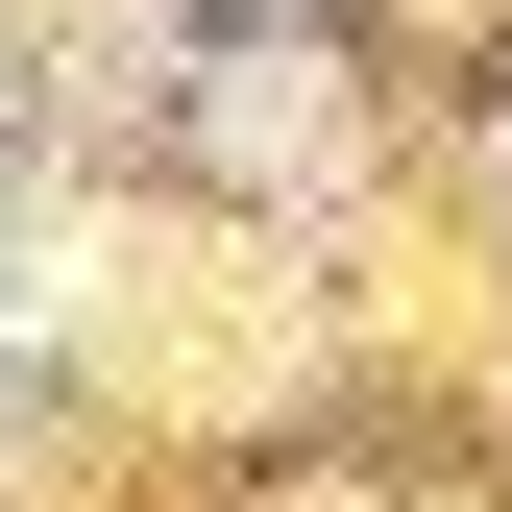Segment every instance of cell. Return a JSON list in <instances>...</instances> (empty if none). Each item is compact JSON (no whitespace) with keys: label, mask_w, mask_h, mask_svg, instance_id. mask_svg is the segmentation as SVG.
Wrapping results in <instances>:
<instances>
[{"label":"cell","mask_w":512,"mask_h":512,"mask_svg":"<svg viewBox=\"0 0 512 512\" xmlns=\"http://www.w3.org/2000/svg\"><path fill=\"white\" fill-rule=\"evenodd\" d=\"M220 171H269V196L317 171V49H244L220 74Z\"/></svg>","instance_id":"6da1fadb"}]
</instances>
